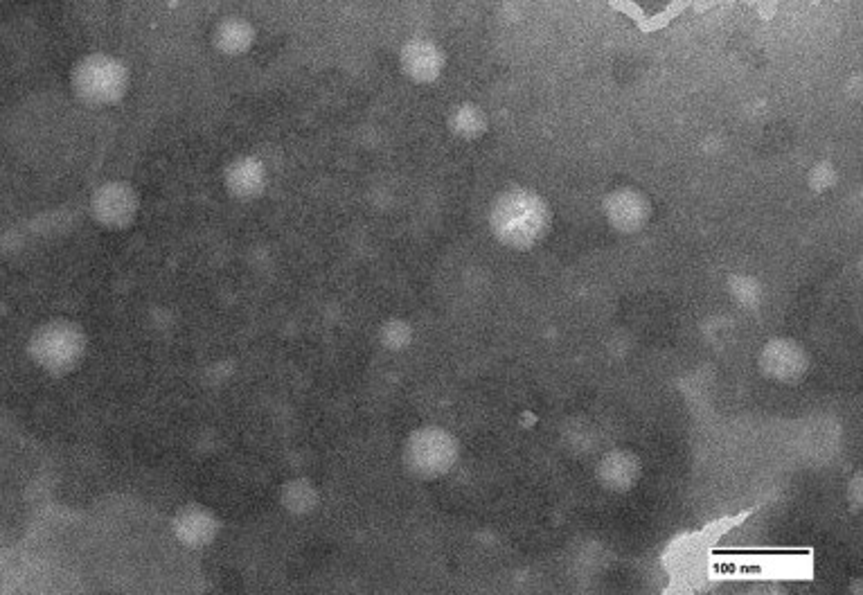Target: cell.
Listing matches in <instances>:
<instances>
[{
    "instance_id": "6da1fadb",
    "label": "cell",
    "mask_w": 863,
    "mask_h": 595,
    "mask_svg": "<svg viewBox=\"0 0 863 595\" xmlns=\"http://www.w3.org/2000/svg\"><path fill=\"white\" fill-rule=\"evenodd\" d=\"M492 224L496 235L505 244L528 248L544 237L548 228V208L532 192H507L494 206Z\"/></svg>"
},
{
    "instance_id": "7a4b0ae2",
    "label": "cell",
    "mask_w": 863,
    "mask_h": 595,
    "mask_svg": "<svg viewBox=\"0 0 863 595\" xmlns=\"http://www.w3.org/2000/svg\"><path fill=\"white\" fill-rule=\"evenodd\" d=\"M609 219L611 224H616L620 230H638L643 228V221L649 215V206L645 199L636 192H618L613 194L609 206Z\"/></svg>"
},
{
    "instance_id": "277c9868",
    "label": "cell",
    "mask_w": 863,
    "mask_h": 595,
    "mask_svg": "<svg viewBox=\"0 0 863 595\" xmlns=\"http://www.w3.org/2000/svg\"><path fill=\"white\" fill-rule=\"evenodd\" d=\"M404 66L408 73L417 79H431L438 75L440 70L438 50L433 48V43H424V41L408 43V48L404 50Z\"/></svg>"
},
{
    "instance_id": "3957f363",
    "label": "cell",
    "mask_w": 863,
    "mask_h": 595,
    "mask_svg": "<svg viewBox=\"0 0 863 595\" xmlns=\"http://www.w3.org/2000/svg\"><path fill=\"white\" fill-rule=\"evenodd\" d=\"M764 368L771 377L778 379H796L803 375V354L796 348L794 343L785 341H773L767 350H764Z\"/></svg>"
}]
</instances>
